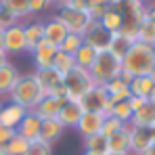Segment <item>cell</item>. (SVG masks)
Listing matches in <instances>:
<instances>
[{"label":"cell","mask_w":155,"mask_h":155,"mask_svg":"<svg viewBox=\"0 0 155 155\" xmlns=\"http://www.w3.org/2000/svg\"><path fill=\"white\" fill-rule=\"evenodd\" d=\"M155 67V54L153 46L143 44V42H134L126 52V57L122 59V71L128 74L130 78H140L149 76Z\"/></svg>","instance_id":"cell-1"},{"label":"cell","mask_w":155,"mask_h":155,"mask_svg":"<svg viewBox=\"0 0 155 155\" xmlns=\"http://www.w3.org/2000/svg\"><path fill=\"white\" fill-rule=\"evenodd\" d=\"M8 97H11V103L19 105V107H23L27 111H31L46 94L42 92V88L36 82L34 74H29V76H19V80L13 86V90L8 92Z\"/></svg>","instance_id":"cell-2"},{"label":"cell","mask_w":155,"mask_h":155,"mask_svg":"<svg viewBox=\"0 0 155 155\" xmlns=\"http://www.w3.org/2000/svg\"><path fill=\"white\" fill-rule=\"evenodd\" d=\"M88 74H90V78H92L94 84L105 86V84H109L111 80L122 76V61H117L113 54H109L107 51H103V52H99V57L94 59V63H92V67L88 69Z\"/></svg>","instance_id":"cell-3"},{"label":"cell","mask_w":155,"mask_h":155,"mask_svg":"<svg viewBox=\"0 0 155 155\" xmlns=\"http://www.w3.org/2000/svg\"><path fill=\"white\" fill-rule=\"evenodd\" d=\"M63 84L67 88V101H74V103H80V99L94 86L92 78L88 74V69H82V67H74L67 76L63 78Z\"/></svg>","instance_id":"cell-4"},{"label":"cell","mask_w":155,"mask_h":155,"mask_svg":"<svg viewBox=\"0 0 155 155\" xmlns=\"http://www.w3.org/2000/svg\"><path fill=\"white\" fill-rule=\"evenodd\" d=\"M67 29V34H78V36H84V31L90 25V15L86 11H74V8H59V13L54 15Z\"/></svg>","instance_id":"cell-5"},{"label":"cell","mask_w":155,"mask_h":155,"mask_svg":"<svg viewBox=\"0 0 155 155\" xmlns=\"http://www.w3.org/2000/svg\"><path fill=\"white\" fill-rule=\"evenodd\" d=\"M80 107L82 111H90V113H105L109 111L111 107V101H109V94H107V88L105 86H99L94 84L82 99H80Z\"/></svg>","instance_id":"cell-6"},{"label":"cell","mask_w":155,"mask_h":155,"mask_svg":"<svg viewBox=\"0 0 155 155\" xmlns=\"http://www.w3.org/2000/svg\"><path fill=\"white\" fill-rule=\"evenodd\" d=\"M4 52L6 54H21L27 52V42H25V29L23 25H13L4 29Z\"/></svg>","instance_id":"cell-7"},{"label":"cell","mask_w":155,"mask_h":155,"mask_svg":"<svg viewBox=\"0 0 155 155\" xmlns=\"http://www.w3.org/2000/svg\"><path fill=\"white\" fill-rule=\"evenodd\" d=\"M109 36H111V34L101 25V21H90V25H88V29L84 31L82 38H84L86 44H90V46H94L99 52H103V51H107Z\"/></svg>","instance_id":"cell-8"},{"label":"cell","mask_w":155,"mask_h":155,"mask_svg":"<svg viewBox=\"0 0 155 155\" xmlns=\"http://www.w3.org/2000/svg\"><path fill=\"white\" fill-rule=\"evenodd\" d=\"M105 117H107L105 113H90V111H84L76 128L80 130V134H82L84 138H88V136H92V134H99V132H101Z\"/></svg>","instance_id":"cell-9"},{"label":"cell","mask_w":155,"mask_h":155,"mask_svg":"<svg viewBox=\"0 0 155 155\" xmlns=\"http://www.w3.org/2000/svg\"><path fill=\"white\" fill-rule=\"evenodd\" d=\"M57 51H59L57 46H52L51 42L42 40V42L31 51V59H34V63H36V69H48V67H52V59H54Z\"/></svg>","instance_id":"cell-10"},{"label":"cell","mask_w":155,"mask_h":155,"mask_svg":"<svg viewBox=\"0 0 155 155\" xmlns=\"http://www.w3.org/2000/svg\"><path fill=\"white\" fill-rule=\"evenodd\" d=\"M65 101H67V99L44 97L40 103L31 109V113H34V115H38L40 120H52V117H57V115H59V111H61V107H63Z\"/></svg>","instance_id":"cell-11"},{"label":"cell","mask_w":155,"mask_h":155,"mask_svg":"<svg viewBox=\"0 0 155 155\" xmlns=\"http://www.w3.org/2000/svg\"><path fill=\"white\" fill-rule=\"evenodd\" d=\"M25 115H27V109H23V107H19V105L8 101L6 105H2V109H0V124L6 126V128L17 130V126L21 124V120Z\"/></svg>","instance_id":"cell-12"},{"label":"cell","mask_w":155,"mask_h":155,"mask_svg":"<svg viewBox=\"0 0 155 155\" xmlns=\"http://www.w3.org/2000/svg\"><path fill=\"white\" fill-rule=\"evenodd\" d=\"M149 147H151V130L130 126V155H143V151Z\"/></svg>","instance_id":"cell-13"},{"label":"cell","mask_w":155,"mask_h":155,"mask_svg":"<svg viewBox=\"0 0 155 155\" xmlns=\"http://www.w3.org/2000/svg\"><path fill=\"white\" fill-rule=\"evenodd\" d=\"M40 124H42V120L38 115H34L31 111H27V115L21 120V124L17 126V134L23 136L29 143H34V140L40 138Z\"/></svg>","instance_id":"cell-14"},{"label":"cell","mask_w":155,"mask_h":155,"mask_svg":"<svg viewBox=\"0 0 155 155\" xmlns=\"http://www.w3.org/2000/svg\"><path fill=\"white\" fill-rule=\"evenodd\" d=\"M63 124L57 120V117H52V120H42V124H40V140L42 143H46V145H54L61 136H63Z\"/></svg>","instance_id":"cell-15"},{"label":"cell","mask_w":155,"mask_h":155,"mask_svg":"<svg viewBox=\"0 0 155 155\" xmlns=\"http://www.w3.org/2000/svg\"><path fill=\"white\" fill-rule=\"evenodd\" d=\"M82 113H84V111H82L80 103L65 101L63 107H61V111H59V115H57V120L63 124V128H76L80 117H82Z\"/></svg>","instance_id":"cell-16"},{"label":"cell","mask_w":155,"mask_h":155,"mask_svg":"<svg viewBox=\"0 0 155 155\" xmlns=\"http://www.w3.org/2000/svg\"><path fill=\"white\" fill-rule=\"evenodd\" d=\"M107 151L109 153H130V126L120 128L115 134L107 138Z\"/></svg>","instance_id":"cell-17"},{"label":"cell","mask_w":155,"mask_h":155,"mask_svg":"<svg viewBox=\"0 0 155 155\" xmlns=\"http://www.w3.org/2000/svg\"><path fill=\"white\" fill-rule=\"evenodd\" d=\"M128 126H136V128H155V107L149 101L143 105L140 109H136L132 113V120H130Z\"/></svg>","instance_id":"cell-18"},{"label":"cell","mask_w":155,"mask_h":155,"mask_svg":"<svg viewBox=\"0 0 155 155\" xmlns=\"http://www.w3.org/2000/svg\"><path fill=\"white\" fill-rule=\"evenodd\" d=\"M105 88H107V94H109V101L111 105L113 103H122V101H128L130 97V88H128V82L124 80V78H115V80H111L109 84H105Z\"/></svg>","instance_id":"cell-19"},{"label":"cell","mask_w":155,"mask_h":155,"mask_svg":"<svg viewBox=\"0 0 155 155\" xmlns=\"http://www.w3.org/2000/svg\"><path fill=\"white\" fill-rule=\"evenodd\" d=\"M67 38V29H65V25L57 19V17H52L51 21H46L44 23V40L46 42H51L52 46H61V42Z\"/></svg>","instance_id":"cell-20"},{"label":"cell","mask_w":155,"mask_h":155,"mask_svg":"<svg viewBox=\"0 0 155 155\" xmlns=\"http://www.w3.org/2000/svg\"><path fill=\"white\" fill-rule=\"evenodd\" d=\"M128 88H130V94H132V97H138V99H147V101H149L155 84L149 76H140V78H132Z\"/></svg>","instance_id":"cell-21"},{"label":"cell","mask_w":155,"mask_h":155,"mask_svg":"<svg viewBox=\"0 0 155 155\" xmlns=\"http://www.w3.org/2000/svg\"><path fill=\"white\" fill-rule=\"evenodd\" d=\"M130 46H132V42H128L120 31H113L111 36H109V44H107V52L109 54H113L117 61H122L124 57H126V52L130 51Z\"/></svg>","instance_id":"cell-22"},{"label":"cell","mask_w":155,"mask_h":155,"mask_svg":"<svg viewBox=\"0 0 155 155\" xmlns=\"http://www.w3.org/2000/svg\"><path fill=\"white\" fill-rule=\"evenodd\" d=\"M17 80H19V71H17L15 65H11V63L2 65L0 67V97L8 94L13 90V86H15Z\"/></svg>","instance_id":"cell-23"},{"label":"cell","mask_w":155,"mask_h":155,"mask_svg":"<svg viewBox=\"0 0 155 155\" xmlns=\"http://www.w3.org/2000/svg\"><path fill=\"white\" fill-rule=\"evenodd\" d=\"M25 29V42H27V51L31 52L42 40H44V23L42 21H34V23H27L23 25Z\"/></svg>","instance_id":"cell-24"},{"label":"cell","mask_w":155,"mask_h":155,"mask_svg":"<svg viewBox=\"0 0 155 155\" xmlns=\"http://www.w3.org/2000/svg\"><path fill=\"white\" fill-rule=\"evenodd\" d=\"M34 78H36V82L40 84V88H42V92L46 94L48 90H51L54 84H59V82H63V78L59 76L52 67H48V69H36V74H34Z\"/></svg>","instance_id":"cell-25"},{"label":"cell","mask_w":155,"mask_h":155,"mask_svg":"<svg viewBox=\"0 0 155 155\" xmlns=\"http://www.w3.org/2000/svg\"><path fill=\"white\" fill-rule=\"evenodd\" d=\"M97 57H99V51H97L94 46L86 44V42H84V44L78 48V52L74 54V59H76V65H78V67H82V69H90Z\"/></svg>","instance_id":"cell-26"},{"label":"cell","mask_w":155,"mask_h":155,"mask_svg":"<svg viewBox=\"0 0 155 155\" xmlns=\"http://www.w3.org/2000/svg\"><path fill=\"white\" fill-rule=\"evenodd\" d=\"M99 21H101V25H103L109 34L120 31L122 25H124V13H122V11H117V8H107V13H105Z\"/></svg>","instance_id":"cell-27"},{"label":"cell","mask_w":155,"mask_h":155,"mask_svg":"<svg viewBox=\"0 0 155 155\" xmlns=\"http://www.w3.org/2000/svg\"><path fill=\"white\" fill-rule=\"evenodd\" d=\"M74 67H76V59H74L71 54H67V52H63V51H57L54 59H52V69H54L59 76L65 78Z\"/></svg>","instance_id":"cell-28"},{"label":"cell","mask_w":155,"mask_h":155,"mask_svg":"<svg viewBox=\"0 0 155 155\" xmlns=\"http://www.w3.org/2000/svg\"><path fill=\"white\" fill-rule=\"evenodd\" d=\"M84 149H86L88 153L109 155V151H107V138H105L101 132H99V134H92V136H88V138H84Z\"/></svg>","instance_id":"cell-29"},{"label":"cell","mask_w":155,"mask_h":155,"mask_svg":"<svg viewBox=\"0 0 155 155\" xmlns=\"http://www.w3.org/2000/svg\"><path fill=\"white\" fill-rule=\"evenodd\" d=\"M107 115L115 117V120H117V122H122V124H130V120H132V109H130L128 101H122V103H113L111 107H109Z\"/></svg>","instance_id":"cell-30"},{"label":"cell","mask_w":155,"mask_h":155,"mask_svg":"<svg viewBox=\"0 0 155 155\" xmlns=\"http://www.w3.org/2000/svg\"><path fill=\"white\" fill-rule=\"evenodd\" d=\"M0 2L17 17V21L29 15V0H0Z\"/></svg>","instance_id":"cell-31"},{"label":"cell","mask_w":155,"mask_h":155,"mask_svg":"<svg viewBox=\"0 0 155 155\" xmlns=\"http://www.w3.org/2000/svg\"><path fill=\"white\" fill-rule=\"evenodd\" d=\"M27 149H29V140H25V138L19 136V134H15V136L8 140V145L4 147L6 155H25Z\"/></svg>","instance_id":"cell-32"},{"label":"cell","mask_w":155,"mask_h":155,"mask_svg":"<svg viewBox=\"0 0 155 155\" xmlns=\"http://www.w3.org/2000/svg\"><path fill=\"white\" fill-rule=\"evenodd\" d=\"M138 42L149 44V46L155 44V21L145 19V21L138 25Z\"/></svg>","instance_id":"cell-33"},{"label":"cell","mask_w":155,"mask_h":155,"mask_svg":"<svg viewBox=\"0 0 155 155\" xmlns=\"http://www.w3.org/2000/svg\"><path fill=\"white\" fill-rule=\"evenodd\" d=\"M82 44H84V38H82V36H78V34H67V38L61 42L59 51H63V52H67V54H71V57H74Z\"/></svg>","instance_id":"cell-34"},{"label":"cell","mask_w":155,"mask_h":155,"mask_svg":"<svg viewBox=\"0 0 155 155\" xmlns=\"http://www.w3.org/2000/svg\"><path fill=\"white\" fill-rule=\"evenodd\" d=\"M124 126H128V124H122V122H117L115 117H111V115H107L103 122V128H101V134H103L105 138H109L111 134H115L120 128H124Z\"/></svg>","instance_id":"cell-35"},{"label":"cell","mask_w":155,"mask_h":155,"mask_svg":"<svg viewBox=\"0 0 155 155\" xmlns=\"http://www.w3.org/2000/svg\"><path fill=\"white\" fill-rule=\"evenodd\" d=\"M19 21H17V17L0 2V29H8V27H13V25H17Z\"/></svg>","instance_id":"cell-36"},{"label":"cell","mask_w":155,"mask_h":155,"mask_svg":"<svg viewBox=\"0 0 155 155\" xmlns=\"http://www.w3.org/2000/svg\"><path fill=\"white\" fill-rule=\"evenodd\" d=\"M25 155H52V147L46 145V143H42V140L38 138V140L29 143V149H27Z\"/></svg>","instance_id":"cell-37"},{"label":"cell","mask_w":155,"mask_h":155,"mask_svg":"<svg viewBox=\"0 0 155 155\" xmlns=\"http://www.w3.org/2000/svg\"><path fill=\"white\" fill-rule=\"evenodd\" d=\"M63 8H74V11H86L88 13V0H63Z\"/></svg>","instance_id":"cell-38"},{"label":"cell","mask_w":155,"mask_h":155,"mask_svg":"<svg viewBox=\"0 0 155 155\" xmlns=\"http://www.w3.org/2000/svg\"><path fill=\"white\" fill-rule=\"evenodd\" d=\"M15 134H17V130L6 128V126H2V124H0V149H2V147H6V145H8V140H11Z\"/></svg>","instance_id":"cell-39"},{"label":"cell","mask_w":155,"mask_h":155,"mask_svg":"<svg viewBox=\"0 0 155 155\" xmlns=\"http://www.w3.org/2000/svg\"><path fill=\"white\" fill-rule=\"evenodd\" d=\"M48 6H51L48 0H29V15L31 13H40V11L48 8Z\"/></svg>","instance_id":"cell-40"},{"label":"cell","mask_w":155,"mask_h":155,"mask_svg":"<svg viewBox=\"0 0 155 155\" xmlns=\"http://www.w3.org/2000/svg\"><path fill=\"white\" fill-rule=\"evenodd\" d=\"M145 103H147V99H138V97H130L128 99V105H130V109H132V113H134L136 109H140Z\"/></svg>","instance_id":"cell-41"},{"label":"cell","mask_w":155,"mask_h":155,"mask_svg":"<svg viewBox=\"0 0 155 155\" xmlns=\"http://www.w3.org/2000/svg\"><path fill=\"white\" fill-rule=\"evenodd\" d=\"M101 6H107V0H88V11L90 8H101Z\"/></svg>","instance_id":"cell-42"},{"label":"cell","mask_w":155,"mask_h":155,"mask_svg":"<svg viewBox=\"0 0 155 155\" xmlns=\"http://www.w3.org/2000/svg\"><path fill=\"white\" fill-rule=\"evenodd\" d=\"M122 4H124V0H107V6H109V8H117V11H122Z\"/></svg>","instance_id":"cell-43"},{"label":"cell","mask_w":155,"mask_h":155,"mask_svg":"<svg viewBox=\"0 0 155 155\" xmlns=\"http://www.w3.org/2000/svg\"><path fill=\"white\" fill-rule=\"evenodd\" d=\"M0 52H4V29H0Z\"/></svg>","instance_id":"cell-44"},{"label":"cell","mask_w":155,"mask_h":155,"mask_svg":"<svg viewBox=\"0 0 155 155\" xmlns=\"http://www.w3.org/2000/svg\"><path fill=\"white\" fill-rule=\"evenodd\" d=\"M6 63H8V61H6V52H0V67L6 65Z\"/></svg>","instance_id":"cell-45"},{"label":"cell","mask_w":155,"mask_h":155,"mask_svg":"<svg viewBox=\"0 0 155 155\" xmlns=\"http://www.w3.org/2000/svg\"><path fill=\"white\" fill-rule=\"evenodd\" d=\"M143 155H155V147L151 145L149 149H145V151H143Z\"/></svg>","instance_id":"cell-46"},{"label":"cell","mask_w":155,"mask_h":155,"mask_svg":"<svg viewBox=\"0 0 155 155\" xmlns=\"http://www.w3.org/2000/svg\"><path fill=\"white\" fill-rule=\"evenodd\" d=\"M149 103L155 107V88H153V92H151V97H149Z\"/></svg>","instance_id":"cell-47"},{"label":"cell","mask_w":155,"mask_h":155,"mask_svg":"<svg viewBox=\"0 0 155 155\" xmlns=\"http://www.w3.org/2000/svg\"><path fill=\"white\" fill-rule=\"evenodd\" d=\"M151 145L155 147V128H151Z\"/></svg>","instance_id":"cell-48"},{"label":"cell","mask_w":155,"mask_h":155,"mask_svg":"<svg viewBox=\"0 0 155 155\" xmlns=\"http://www.w3.org/2000/svg\"><path fill=\"white\" fill-rule=\"evenodd\" d=\"M63 0H48V4H61Z\"/></svg>","instance_id":"cell-49"},{"label":"cell","mask_w":155,"mask_h":155,"mask_svg":"<svg viewBox=\"0 0 155 155\" xmlns=\"http://www.w3.org/2000/svg\"><path fill=\"white\" fill-rule=\"evenodd\" d=\"M149 78H151V80H153V84H155V67H153V71H151V74H149Z\"/></svg>","instance_id":"cell-50"},{"label":"cell","mask_w":155,"mask_h":155,"mask_svg":"<svg viewBox=\"0 0 155 155\" xmlns=\"http://www.w3.org/2000/svg\"><path fill=\"white\" fill-rule=\"evenodd\" d=\"M0 155H6V151H4V147H2V149H0Z\"/></svg>","instance_id":"cell-51"},{"label":"cell","mask_w":155,"mask_h":155,"mask_svg":"<svg viewBox=\"0 0 155 155\" xmlns=\"http://www.w3.org/2000/svg\"><path fill=\"white\" fill-rule=\"evenodd\" d=\"M109 155H130V153H109Z\"/></svg>","instance_id":"cell-52"},{"label":"cell","mask_w":155,"mask_h":155,"mask_svg":"<svg viewBox=\"0 0 155 155\" xmlns=\"http://www.w3.org/2000/svg\"><path fill=\"white\" fill-rule=\"evenodd\" d=\"M84 155H99V153H88V151H86V153H84Z\"/></svg>","instance_id":"cell-53"},{"label":"cell","mask_w":155,"mask_h":155,"mask_svg":"<svg viewBox=\"0 0 155 155\" xmlns=\"http://www.w3.org/2000/svg\"><path fill=\"white\" fill-rule=\"evenodd\" d=\"M153 54H155V44H153Z\"/></svg>","instance_id":"cell-54"},{"label":"cell","mask_w":155,"mask_h":155,"mask_svg":"<svg viewBox=\"0 0 155 155\" xmlns=\"http://www.w3.org/2000/svg\"><path fill=\"white\" fill-rule=\"evenodd\" d=\"M140 2H147V0H140Z\"/></svg>","instance_id":"cell-55"},{"label":"cell","mask_w":155,"mask_h":155,"mask_svg":"<svg viewBox=\"0 0 155 155\" xmlns=\"http://www.w3.org/2000/svg\"><path fill=\"white\" fill-rule=\"evenodd\" d=\"M0 109H2V103H0Z\"/></svg>","instance_id":"cell-56"}]
</instances>
